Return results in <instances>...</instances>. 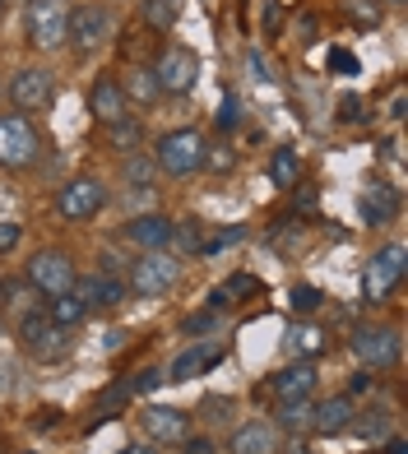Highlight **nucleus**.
<instances>
[{
  "label": "nucleus",
  "instance_id": "26",
  "mask_svg": "<svg viewBox=\"0 0 408 454\" xmlns=\"http://www.w3.org/2000/svg\"><path fill=\"white\" fill-rule=\"evenodd\" d=\"M121 93H126V102L135 98L139 107H153V102H158V84H153L149 70H130L126 79H121Z\"/></svg>",
  "mask_w": 408,
  "mask_h": 454
},
{
  "label": "nucleus",
  "instance_id": "43",
  "mask_svg": "<svg viewBox=\"0 0 408 454\" xmlns=\"http://www.w3.org/2000/svg\"><path fill=\"white\" fill-rule=\"evenodd\" d=\"M181 445H186V450H181V454H218V445H214L209 436H186V441H181Z\"/></svg>",
  "mask_w": 408,
  "mask_h": 454
},
{
  "label": "nucleus",
  "instance_id": "48",
  "mask_svg": "<svg viewBox=\"0 0 408 454\" xmlns=\"http://www.w3.org/2000/svg\"><path fill=\"white\" fill-rule=\"evenodd\" d=\"M264 28H279V5L274 0H264Z\"/></svg>",
  "mask_w": 408,
  "mask_h": 454
},
{
  "label": "nucleus",
  "instance_id": "23",
  "mask_svg": "<svg viewBox=\"0 0 408 454\" xmlns=\"http://www.w3.org/2000/svg\"><path fill=\"white\" fill-rule=\"evenodd\" d=\"M89 311H93V306L79 297L75 287H70V293H60V297H51V306H47V316H51L60 329H79V325L89 320Z\"/></svg>",
  "mask_w": 408,
  "mask_h": 454
},
{
  "label": "nucleus",
  "instance_id": "45",
  "mask_svg": "<svg viewBox=\"0 0 408 454\" xmlns=\"http://www.w3.org/2000/svg\"><path fill=\"white\" fill-rule=\"evenodd\" d=\"M247 66H251V74L260 79V84H270V66L260 60V51H251V56H247Z\"/></svg>",
  "mask_w": 408,
  "mask_h": 454
},
{
  "label": "nucleus",
  "instance_id": "24",
  "mask_svg": "<svg viewBox=\"0 0 408 454\" xmlns=\"http://www.w3.org/2000/svg\"><path fill=\"white\" fill-rule=\"evenodd\" d=\"M270 181L279 185V191H293V185L302 181V153L288 149V144H283V149H274V153H270Z\"/></svg>",
  "mask_w": 408,
  "mask_h": 454
},
{
  "label": "nucleus",
  "instance_id": "49",
  "mask_svg": "<svg viewBox=\"0 0 408 454\" xmlns=\"http://www.w3.org/2000/svg\"><path fill=\"white\" fill-rule=\"evenodd\" d=\"M385 454H408V441L404 436H390V441H385Z\"/></svg>",
  "mask_w": 408,
  "mask_h": 454
},
{
  "label": "nucleus",
  "instance_id": "52",
  "mask_svg": "<svg viewBox=\"0 0 408 454\" xmlns=\"http://www.w3.org/2000/svg\"><path fill=\"white\" fill-rule=\"evenodd\" d=\"M116 454H158L153 445H126V450H116Z\"/></svg>",
  "mask_w": 408,
  "mask_h": 454
},
{
  "label": "nucleus",
  "instance_id": "15",
  "mask_svg": "<svg viewBox=\"0 0 408 454\" xmlns=\"http://www.w3.org/2000/svg\"><path fill=\"white\" fill-rule=\"evenodd\" d=\"M316 380H320L316 362H297V366L279 371V376L270 380V395H274L279 403H288V399H311V395H316Z\"/></svg>",
  "mask_w": 408,
  "mask_h": 454
},
{
  "label": "nucleus",
  "instance_id": "55",
  "mask_svg": "<svg viewBox=\"0 0 408 454\" xmlns=\"http://www.w3.org/2000/svg\"><path fill=\"white\" fill-rule=\"evenodd\" d=\"M0 5H5V0H0Z\"/></svg>",
  "mask_w": 408,
  "mask_h": 454
},
{
  "label": "nucleus",
  "instance_id": "7",
  "mask_svg": "<svg viewBox=\"0 0 408 454\" xmlns=\"http://www.w3.org/2000/svg\"><path fill=\"white\" fill-rule=\"evenodd\" d=\"M349 348H353V357L362 366L385 371V366L399 362V329H390V325H362V329H353Z\"/></svg>",
  "mask_w": 408,
  "mask_h": 454
},
{
  "label": "nucleus",
  "instance_id": "36",
  "mask_svg": "<svg viewBox=\"0 0 408 454\" xmlns=\"http://www.w3.org/2000/svg\"><path fill=\"white\" fill-rule=\"evenodd\" d=\"M237 241H247V227H232V232H218L214 241H200V251L214 255V251H228V246H237Z\"/></svg>",
  "mask_w": 408,
  "mask_h": 454
},
{
  "label": "nucleus",
  "instance_id": "35",
  "mask_svg": "<svg viewBox=\"0 0 408 454\" xmlns=\"http://www.w3.org/2000/svg\"><path fill=\"white\" fill-rule=\"evenodd\" d=\"M126 385H130V395H149V389L162 385V371L158 366H145V371H135V380H126Z\"/></svg>",
  "mask_w": 408,
  "mask_h": 454
},
{
  "label": "nucleus",
  "instance_id": "27",
  "mask_svg": "<svg viewBox=\"0 0 408 454\" xmlns=\"http://www.w3.org/2000/svg\"><path fill=\"white\" fill-rule=\"evenodd\" d=\"M349 427H357V436H366V441H385L390 436V408H366L362 418L353 412Z\"/></svg>",
  "mask_w": 408,
  "mask_h": 454
},
{
  "label": "nucleus",
  "instance_id": "5",
  "mask_svg": "<svg viewBox=\"0 0 408 454\" xmlns=\"http://www.w3.org/2000/svg\"><path fill=\"white\" fill-rule=\"evenodd\" d=\"M24 24H28V43H33L37 51L66 47V24H70V14H66V5H60V0H28Z\"/></svg>",
  "mask_w": 408,
  "mask_h": 454
},
{
  "label": "nucleus",
  "instance_id": "47",
  "mask_svg": "<svg viewBox=\"0 0 408 454\" xmlns=\"http://www.w3.org/2000/svg\"><path fill=\"white\" fill-rule=\"evenodd\" d=\"M0 389H14V362H0Z\"/></svg>",
  "mask_w": 408,
  "mask_h": 454
},
{
  "label": "nucleus",
  "instance_id": "37",
  "mask_svg": "<svg viewBox=\"0 0 408 454\" xmlns=\"http://www.w3.org/2000/svg\"><path fill=\"white\" fill-rule=\"evenodd\" d=\"M362 112H366V102H362L357 93H343V98H339V121H349V126H357V121H366Z\"/></svg>",
  "mask_w": 408,
  "mask_h": 454
},
{
  "label": "nucleus",
  "instance_id": "46",
  "mask_svg": "<svg viewBox=\"0 0 408 454\" xmlns=\"http://www.w3.org/2000/svg\"><path fill=\"white\" fill-rule=\"evenodd\" d=\"M121 343H126V334H121V329H107V334H102V348H107V353H116Z\"/></svg>",
  "mask_w": 408,
  "mask_h": 454
},
{
  "label": "nucleus",
  "instance_id": "31",
  "mask_svg": "<svg viewBox=\"0 0 408 454\" xmlns=\"http://www.w3.org/2000/svg\"><path fill=\"white\" fill-rule=\"evenodd\" d=\"M126 399H130V385H107V389L98 395V418H116Z\"/></svg>",
  "mask_w": 408,
  "mask_h": 454
},
{
  "label": "nucleus",
  "instance_id": "32",
  "mask_svg": "<svg viewBox=\"0 0 408 454\" xmlns=\"http://www.w3.org/2000/svg\"><path fill=\"white\" fill-rule=\"evenodd\" d=\"M145 19L153 28H172L177 24V0H145Z\"/></svg>",
  "mask_w": 408,
  "mask_h": 454
},
{
  "label": "nucleus",
  "instance_id": "53",
  "mask_svg": "<svg viewBox=\"0 0 408 454\" xmlns=\"http://www.w3.org/2000/svg\"><path fill=\"white\" fill-rule=\"evenodd\" d=\"M0 306H5V283H0Z\"/></svg>",
  "mask_w": 408,
  "mask_h": 454
},
{
  "label": "nucleus",
  "instance_id": "6",
  "mask_svg": "<svg viewBox=\"0 0 408 454\" xmlns=\"http://www.w3.org/2000/svg\"><path fill=\"white\" fill-rule=\"evenodd\" d=\"M56 209L70 223H89L107 209V185L98 176H75V181H66V191L56 195Z\"/></svg>",
  "mask_w": 408,
  "mask_h": 454
},
{
  "label": "nucleus",
  "instance_id": "4",
  "mask_svg": "<svg viewBox=\"0 0 408 454\" xmlns=\"http://www.w3.org/2000/svg\"><path fill=\"white\" fill-rule=\"evenodd\" d=\"M37 153H43V139H37L28 116H0V168H33Z\"/></svg>",
  "mask_w": 408,
  "mask_h": 454
},
{
  "label": "nucleus",
  "instance_id": "19",
  "mask_svg": "<svg viewBox=\"0 0 408 454\" xmlns=\"http://www.w3.org/2000/svg\"><path fill=\"white\" fill-rule=\"evenodd\" d=\"M353 399L349 395H334V399H325L311 408V431H320V436H339V431H349L353 422Z\"/></svg>",
  "mask_w": 408,
  "mask_h": 454
},
{
  "label": "nucleus",
  "instance_id": "17",
  "mask_svg": "<svg viewBox=\"0 0 408 454\" xmlns=\"http://www.w3.org/2000/svg\"><path fill=\"white\" fill-rule=\"evenodd\" d=\"M223 362V348L218 343H191L186 353H177V362L162 371V380H191V376H204L209 366Z\"/></svg>",
  "mask_w": 408,
  "mask_h": 454
},
{
  "label": "nucleus",
  "instance_id": "33",
  "mask_svg": "<svg viewBox=\"0 0 408 454\" xmlns=\"http://www.w3.org/2000/svg\"><path fill=\"white\" fill-rule=\"evenodd\" d=\"M214 121H218V130H237V126H241V102L228 93V98L218 102V116H214Z\"/></svg>",
  "mask_w": 408,
  "mask_h": 454
},
{
  "label": "nucleus",
  "instance_id": "34",
  "mask_svg": "<svg viewBox=\"0 0 408 454\" xmlns=\"http://www.w3.org/2000/svg\"><path fill=\"white\" fill-rule=\"evenodd\" d=\"M316 306H320V293H316V287H306V283H297L293 287V311L297 316H311Z\"/></svg>",
  "mask_w": 408,
  "mask_h": 454
},
{
  "label": "nucleus",
  "instance_id": "40",
  "mask_svg": "<svg viewBox=\"0 0 408 454\" xmlns=\"http://www.w3.org/2000/svg\"><path fill=\"white\" fill-rule=\"evenodd\" d=\"M214 325H218V311H200V316L186 320V334H204V329H214Z\"/></svg>",
  "mask_w": 408,
  "mask_h": 454
},
{
  "label": "nucleus",
  "instance_id": "28",
  "mask_svg": "<svg viewBox=\"0 0 408 454\" xmlns=\"http://www.w3.org/2000/svg\"><path fill=\"white\" fill-rule=\"evenodd\" d=\"M311 399H288V403H279V431H306L311 427Z\"/></svg>",
  "mask_w": 408,
  "mask_h": 454
},
{
  "label": "nucleus",
  "instance_id": "22",
  "mask_svg": "<svg viewBox=\"0 0 408 454\" xmlns=\"http://www.w3.org/2000/svg\"><path fill=\"white\" fill-rule=\"evenodd\" d=\"M283 348H288L293 357H302V362H316L325 348H330V339H325L320 325H293L288 339H283Z\"/></svg>",
  "mask_w": 408,
  "mask_h": 454
},
{
  "label": "nucleus",
  "instance_id": "9",
  "mask_svg": "<svg viewBox=\"0 0 408 454\" xmlns=\"http://www.w3.org/2000/svg\"><path fill=\"white\" fill-rule=\"evenodd\" d=\"M153 84H158V93H172V98H181V93H191L195 89V74H200V60L186 51V47H162V56L153 60Z\"/></svg>",
  "mask_w": 408,
  "mask_h": 454
},
{
  "label": "nucleus",
  "instance_id": "12",
  "mask_svg": "<svg viewBox=\"0 0 408 454\" xmlns=\"http://www.w3.org/2000/svg\"><path fill=\"white\" fill-rule=\"evenodd\" d=\"M10 98H14L19 112H43V107H51V98H56V74L43 70V66H24V70L10 79Z\"/></svg>",
  "mask_w": 408,
  "mask_h": 454
},
{
  "label": "nucleus",
  "instance_id": "2",
  "mask_svg": "<svg viewBox=\"0 0 408 454\" xmlns=\"http://www.w3.org/2000/svg\"><path fill=\"white\" fill-rule=\"evenodd\" d=\"M177 278H181V260L177 255H168V251H145L135 264H130V293L135 297H162V293H172L177 287Z\"/></svg>",
  "mask_w": 408,
  "mask_h": 454
},
{
  "label": "nucleus",
  "instance_id": "18",
  "mask_svg": "<svg viewBox=\"0 0 408 454\" xmlns=\"http://www.w3.org/2000/svg\"><path fill=\"white\" fill-rule=\"evenodd\" d=\"M279 427L274 422H247L232 431L228 441V454H279Z\"/></svg>",
  "mask_w": 408,
  "mask_h": 454
},
{
  "label": "nucleus",
  "instance_id": "44",
  "mask_svg": "<svg viewBox=\"0 0 408 454\" xmlns=\"http://www.w3.org/2000/svg\"><path fill=\"white\" fill-rule=\"evenodd\" d=\"M353 14L362 19V24H381V10H372V0H357V5H353Z\"/></svg>",
  "mask_w": 408,
  "mask_h": 454
},
{
  "label": "nucleus",
  "instance_id": "30",
  "mask_svg": "<svg viewBox=\"0 0 408 454\" xmlns=\"http://www.w3.org/2000/svg\"><path fill=\"white\" fill-rule=\"evenodd\" d=\"M107 135H112V144H116L121 153H135V144L145 139V130H139V121H135V116H121L116 126H107Z\"/></svg>",
  "mask_w": 408,
  "mask_h": 454
},
{
  "label": "nucleus",
  "instance_id": "25",
  "mask_svg": "<svg viewBox=\"0 0 408 454\" xmlns=\"http://www.w3.org/2000/svg\"><path fill=\"white\" fill-rule=\"evenodd\" d=\"M153 172H158L153 153H126V162H121V176H126L135 191H149V185H153Z\"/></svg>",
  "mask_w": 408,
  "mask_h": 454
},
{
  "label": "nucleus",
  "instance_id": "14",
  "mask_svg": "<svg viewBox=\"0 0 408 454\" xmlns=\"http://www.w3.org/2000/svg\"><path fill=\"white\" fill-rule=\"evenodd\" d=\"M172 232H177V223H172L168 214H139V218H130V227H126V241H135L139 251H168Z\"/></svg>",
  "mask_w": 408,
  "mask_h": 454
},
{
  "label": "nucleus",
  "instance_id": "8",
  "mask_svg": "<svg viewBox=\"0 0 408 454\" xmlns=\"http://www.w3.org/2000/svg\"><path fill=\"white\" fill-rule=\"evenodd\" d=\"M404 241H390L385 251H376L372 260H366V278H362V293H366V301H385L399 287V278H404Z\"/></svg>",
  "mask_w": 408,
  "mask_h": 454
},
{
  "label": "nucleus",
  "instance_id": "39",
  "mask_svg": "<svg viewBox=\"0 0 408 454\" xmlns=\"http://www.w3.org/2000/svg\"><path fill=\"white\" fill-rule=\"evenodd\" d=\"M204 418H209V422L232 418V399H204Z\"/></svg>",
  "mask_w": 408,
  "mask_h": 454
},
{
  "label": "nucleus",
  "instance_id": "1",
  "mask_svg": "<svg viewBox=\"0 0 408 454\" xmlns=\"http://www.w3.org/2000/svg\"><path fill=\"white\" fill-rule=\"evenodd\" d=\"M204 149H209L204 135L181 126V130H168L153 144V162H158V172H168V176H191V172H204Z\"/></svg>",
  "mask_w": 408,
  "mask_h": 454
},
{
  "label": "nucleus",
  "instance_id": "13",
  "mask_svg": "<svg viewBox=\"0 0 408 454\" xmlns=\"http://www.w3.org/2000/svg\"><path fill=\"white\" fill-rule=\"evenodd\" d=\"M145 431L153 436V445H181L191 436V418L181 408H168V403H149L145 408Z\"/></svg>",
  "mask_w": 408,
  "mask_h": 454
},
{
  "label": "nucleus",
  "instance_id": "21",
  "mask_svg": "<svg viewBox=\"0 0 408 454\" xmlns=\"http://www.w3.org/2000/svg\"><path fill=\"white\" fill-rule=\"evenodd\" d=\"M75 293L84 297L89 306H121V301H126V283L102 270V274H93V278H79Z\"/></svg>",
  "mask_w": 408,
  "mask_h": 454
},
{
  "label": "nucleus",
  "instance_id": "38",
  "mask_svg": "<svg viewBox=\"0 0 408 454\" xmlns=\"http://www.w3.org/2000/svg\"><path fill=\"white\" fill-rule=\"evenodd\" d=\"M172 241L181 246V251H200V227H195V223L177 227V232H172Z\"/></svg>",
  "mask_w": 408,
  "mask_h": 454
},
{
  "label": "nucleus",
  "instance_id": "16",
  "mask_svg": "<svg viewBox=\"0 0 408 454\" xmlns=\"http://www.w3.org/2000/svg\"><path fill=\"white\" fill-rule=\"evenodd\" d=\"M89 107L102 126H116L126 116V93H121V79L116 74H98L93 79V93H89Z\"/></svg>",
  "mask_w": 408,
  "mask_h": 454
},
{
  "label": "nucleus",
  "instance_id": "42",
  "mask_svg": "<svg viewBox=\"0 0 408 454\" xmlns=\"http://www.w3.org/2000/svg\"><path fill=\"white\" fill-rule=\"evenodd\" d=\"M330 70H334V74H339V70L353 74V70H357V56H353V51H330Z\"/></svg>",
  "mask_w": 408,
  "mask_h": 454
},
{
  "label": "nucleus",
  "instance_id": "3",
  "mask_svg": "<svg viewBox=\"0 0 408 454\" xmlns=\"http://www.w3.org/2000/svg\"><path fill=\"white\" fill-rule=\"evenodd\" d=\"M19 343H24V353L37 357V362H60L70 353V329H60L47 311H33L19 325Z\"/></svg>",
  "mask_w": 408,
  "mask_h": 454
},
{
  "label": "nucleus",
  "instance_id": "20",
  "mask_svg": "<svg viewBox=\"0 0 408 454\" xmlns=\"http://www.w3.org/2000/svg\"><path fill=\"white\" fill-rule=\"evenodd\" d=\"M357 209H362V223L385 227L399 214V191H390V185H366L362 200H357Z\"/></svg>",
  "mask_w": 408,
  "mask_h": 454
},
{
  "label": "nucleus",
  "instance_id": "54",
  "mask_svg": "<svg viewBox=\"0 0 408 454\" xmlns=\"http://www.w3.org/2000/svg\"><path fill=\"white\" fill-rule=\"evenodd\" d=\"M385 5H404V0H385Z\"/></svg>",
  "mask_w": 408,
  "mask_h": 454
},
{
  "label": "nucleus",
  "instance_id": "10",
  "mask_svg": "<svg viewBox=\"0 0 408 454\" xmlns=\"http://www.w3.org/2000/svg\"><path fill=\"white\" fill-rule=\"evenodd\" d=\"M112 28H116V14L107 5H79L70 14V24H66V37L79 51H98L112 37Z\"/></svg>",
  "mask_w": 408,
  "mask_h": 454
},
{
  "label": "nucleus",
  "instance_id": "41",
  "mask_svg": "<svg viewBox=\"0 0 408 454\" xmlns=\"http://www.w3.org/2000/svg\"><path fill=\"white\" fill-rule=\"evenodd\" d=\"M19 237H24V227H19V223H0V251H14Z\"/></svg>",
  "mask_w": 408,
  "mask_h": 454
},
{
  "label": "nucleus",
  "instance_id": "51",
  "mask_svg": "<svg viewBox=\"0 0 408 454\" xmlns=\"http://www.w3.org/2000/svg\"><path fill=\"white\" fill-rule=\"evenodd\" d=\"M404 107H408V102H404V93H395V98H390V116L399 121V116H404Z\"/></svg>",
  "mask_w": 408,
  "mask_h": 454
},
{
  "label": "nucleus",
  "instance_id": "50",
  "mask_svg": "<svg viewBox=\"0 0 408 454\" xmlns=\"http://www.w3.org/2000/svg\"><path fill=\"white\" fill-rule=\"evenodd\" d=\"M33 427H37V431H47V427H56V412L47 408V412H43V418H33Z\"/></svg>",
  "mask_w": 408,
  "mask_h": 454
},
{
  "label": "nucleus",
  "instance_id": "11",
  "mask_svg": "<svg viewBox=\"0 0 408 454\" xmlns=\"http://www.w3.org/2000/svg\"><path fill=\"white\" fill-rule=\"evenodd\" d=\"M28 283L37 287V293H47V297L70 293L75 287V260L66 251H37L28 260Z\"/></svg>",
  "mask_w": 408,
  "mask_h": 454
},
{
  "label": "nucleus",
  "instance_id": "29",
  "mask_svg": "<svg viewBox=\"0 0 408 454\" xmlns=\"http://www.w3.org/2000/svg\"><path fill=\"white\" fill-rule=\"evenodd\" d=\"M255 293H260V278H251V274H232V278L214 293V311H218V306H228V301H237V297H255Z\"/></svg>",
  "mask_w": 408,
  "mask_h": 454
}]
</instances>
